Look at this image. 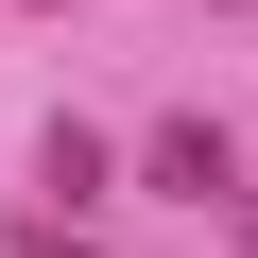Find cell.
I'll return each mask as SVG.
<instances>
[{
	"label": "cell",
	"mask_w": 258,
	"mask_h": 258,
	"mask_svg": "<svg viewBox=\"0 0 258 258\" xmlns=\"http://www.w3.org/2000/svg\"><path fill=\"white\" fill-rule=\"evenodd\" d=\"M138 189H172V207H241V138H224V120H155V138H138Z\"/></svg>",
	"instance_id": "cell-1"
},
{
	"label": "cell",
	"mask_w": 258,
	"mask_h": 258,
	"mask_svg": "<svg viewBox=\"0 0 258 258\" xmlns=\"http://www.w3.org/2000/svg\"><path fill=\"white\" fill-rule=\"evenodd\" d=\"M35 189H69V207H103V189H120V155L86 138V120H52V138H35Z\"/></svg>",
	"instance_id": "cell-2"
},
{
	"label": "cell",
	"mask_w": 258,
	"mask_h": 258,
	"mask_svg": "<svg viewBox=\"0 0 258 258\" xmlns=\"http://www.w3.org/2000/svg\"><path fill=\"white\" fill-rule=\"evenodd\" d=\"M224 224H241V258H258V189H241V207H224Z\"/></svg>",
	"instance_id": "cell-3"
}]
</instances>
